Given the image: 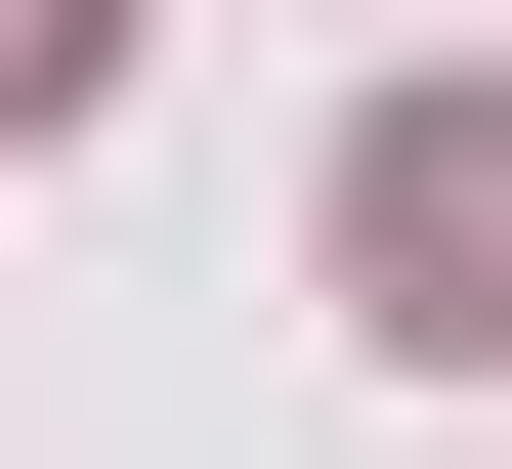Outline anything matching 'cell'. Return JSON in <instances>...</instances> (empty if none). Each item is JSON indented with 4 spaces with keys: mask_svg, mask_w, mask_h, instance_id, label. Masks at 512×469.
Here are the masks:
<instances>
[{
    "mask_svg": "<svg viewBox=\"0 0 512 469\" xmlns=\"http://www.w3.org/2000/svg\"><path fill=\"white\" fill-rule=\"evenodd\" d=\"M342 342H512V86H384V171H342Z\"/></svg>",
    "mask_w": 512,
    "mask_h": 469,
    "instance_id": "6da1fadb",
    "label": "cell"
},
{
    "mask_svg": "<svg viewBox=\"0 0 512 469\" xmlns=\"http://www.w3.org/2000/svg\"><path fill=\"white\" fill-rule=\"evenodd\" d=\"M86 86H128V0H0V128H86Z\"/></svg>",
    "mask_w": 512,
    "mask_h": 469,
    "instance_id": "7a4b0ae2",
    "label": "cell"
}]
</instances>
